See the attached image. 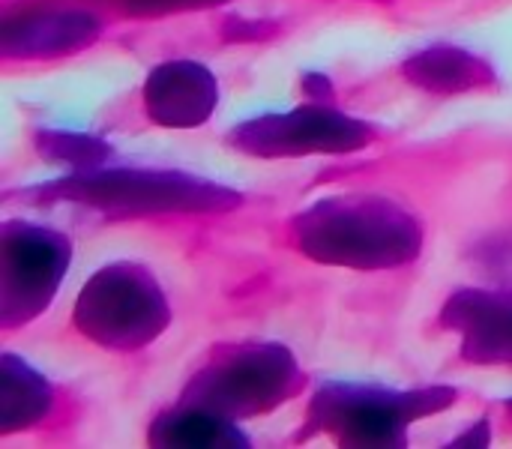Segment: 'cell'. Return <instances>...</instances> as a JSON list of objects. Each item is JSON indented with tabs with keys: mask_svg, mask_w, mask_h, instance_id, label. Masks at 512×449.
<instances>
[{
	"mask_svg": "<svg viewBox=\"0 0 512 449\" xmlns=\"http://www.w3.org/2000/svg\"><path fill=\"white\" fill-rule=\"evenodd\" d=\"M294 249L324 267L399 270L420 258L423 225L414 213L384 195H333L300 210L291 225Z\"/></svg>",
	"mask_w": 512,
	"mask_h": 449,
	"instance_id": "obj_1",
	"label": "cell"
},
{
	"mask_svg": "<svg viewBox=\"0 0 512 449\" xmlns=\"http://www.w3.org/2000/svg\"><path fill=\"white\" fill-rule=\"evenodd\" d=\"M27 204H75L108 219L207 216L243 207V195L225 183L159 168H90L15 192Z\"/></svg>",
	"mask_w": 512,
	"mask_h": 449,
	"instance_id": "obj_2",
	"label": "cell"
},
{
	"mask_svg": "<svg viewBox=\"0 0 512 449\" xmlns=\"http://www.w3.org/2000/svg\"><path fill=\"white\" fill-rule=\"evenodd\" d=\"M306 390V372L279 342H231L210 351L186 381L180 402L240 423L282 408Z\"/></svg>",
	"mask_w": 512,
	"mask_h": 449,
	"instance_id": "obj_3",
	"label": "cell"
},
{
	"mask_svg": "<svg viewBox=\"0 0 512 449\" xmlns=\"http://www.w3.org/2000/svg\"><path fill=\"white\" fill-rule=\"evenodd\" d=\"M459 402L453 387H423V390H384L369 384L330 381L315 390L303 438L327 435L342 447H402L408 429L426 417H438Z\"/></svg>",
	"mask_w": 512,
	"mask_h": 449,
	"instance_id": "obj_4",
	"label": "cell"
},
{
	"mask_svg": "<svg viewBox=\"0 0 512 449\" xmlns=\"http://www.w3.org/2000/svg\"><path fill=\"white\" fill-rule=\"evenodd\" d=\"M75 330L108 351L132 354L153 345L171 324V306L156 276L135 261L96 270L72 309Z\"/></svg>",
	"mask_w": 512,
	"mask_h": 449,
	"instance_id": "obj_5",
	"label": "cell"
},
{
	"mask_svg": "<svg viewBox=\"0 0 512 449\" xmlns=\"http://www.w3.org/2000/svg\"><path fill=\"white\" fill-rule=\"evenodd\" d=\"M72 264L66 234L27 219L0 228V327L18 330L36 321L57 297Z\"/></svg>",
	"mask_w": 512,
	"mask_h": 449,
	"instance_id": "obj_6",
	"label": "cell"
},
{
	"mask_svg": "<svg viewBox=\"0 0 512 449\" xmlns=\"http://www.w3.org/2000/svg\"><path fill=\"white\" fill-rule=\"evenodd\" d=\"M375 138L378 132L372 123L324 102H309L279 114H261L237 123L225 135L231 150L255 159L345 156L369 147Z\"/></svg>",
	"mask_w": 512,
	"mask_h": 449,
	"instance_id": "obj_7",
	"label": "cell"
},
{
	"mask_svg": "<svg viewBox=\"0 0 512 449\" xmlns=\"http://www.w3.org/2000/svg\"><path fill=\"white\" fill-rule=\"evenodd\" d=\"M441 327L462 339L465 363L512 366V294L462 288L444 303Z\"/></svg>",
	"mask_w": 512,
	"mask_h": 449,
	"instance_id": "obj_8",
	"label": "cell"
},
{
	"mask_svg": "<svg viewBox=\"0 0 512 449\" xmlns=\"http://www.w3.org/2000/svg\"><path fill=\"white\" fill-rule=\"evenodd\" d=\"M144 111L162 129H198L219 105V81L198 60H165L144 81Z\"/></svg>",
	"mask_w": 512,
	"mask_h": 449,
	"instance_id": "obj_9",
	"label": "cell"
},
{
	"mask_svg": "<svg viewBox=\"0 0 512 449\" xmlns=\"http://www.w3.org/2000/svg\"><path fill=\"white\" fill-rule=\"evenodd\" d=\"M102 33V21L84 9H51L6 18L0 48L9 60H51L90 48Z\"/></svg>",
	"mask_w": 512,
	"mask_h": 449,
	"instance_id": "obj_10",
	"label": "cell"
},
{
	"mask_svg": "<svg viewBox=\"0 0 512 449\" xmlns=\"http://www.w3.org/2000/svg\"><path fill=\"white\" fill-rule=\"evenodd\" d=\"M402 75L426 90V93H468V90H483L498 81L495 69L489 60H483L474 51H465L459 45H432L417 54H411L402 63Z\"/></svg>",
	"mask_w": 512,
	"mask_h": 449,
	"instance_id": "obj_11",
	"label": "cell"
},
{
	"mask_svg": "<svg viewBox=\"0 0 512 449\" xmlns=\"http://www.w3.org/2000/svg\"><path fill=\"white\" fill-rule=\"evenodd\" d=\"M54 408V387L15 354L0 360V435L24 432L42 423Z\"/></svg>",
	"mask_w": 512,
	"mask_h": 449,
	"instance_id": "obj_12",
	"label": "cell"
},
{
	"mask_svg": "<svg viewBox=\"0 0 512 449\" xmlns=\"http://www.w3.org/2000/svg\"><path fill=\"white\" fill-rule=\"evenodd\" d=\"M147 444L159 449H237L249 447V438L231 420H222L210 411L174 405L153 420Z\"/></svg>",
	"mask_w": 512,
	"mask_h": 449,
	"instance_id": "obj_13",
	"label": "cell"
},
{
	"mask_svg": "<svg viewBox=\"0 0 512 449\" xmlns=\"http://www.w3.org/2000/svg\"><path fill=\"white\" fill-rule=\"evenodd\" d=\"M33 147L42 159L57 165H72L78 171L99 168L114 153V147L102 135L69 132V129H36Z\"/></svg>",
	"mask_w": 512,
	"mask_h": 449,
	"instance_id": "obj_14",
	"label": "cell"
},
{
	"mask_svg": "<svg viewBox=\"0 0 512 449\" xmlns=\"http://www.w3.org/2000/svg\"><path fill=\"white\" fill-rule=\"evenodd\" d=\"M276 33V24L270 21H255V18H231L222 27V36L228 42H261Z\"/></svg>",
	"mask_w": 512,
	"mask_h": 449,
	"instance_id": "obj_15",
	"label": "cell"
},
{
	"mask_svg": "<svg viewBox=\"0 0 512 449\" xmlns=\"http://www.w3.org/2000/svg\"><path fill=\"white\" fill-rule=\"evenodd\" d=\"M129 12L138 15H162V12H177V9H195V6H210L219 0H123Z\"/></svg>",
	"mask_w": 512,
	"mask_h": 449,
	"instance_id": "obj_16",
	"label": "cell"
},
{
	"mask_svg": "<svg viewBox=\"0 0 512 449\" xmlns=\"http://www.w3.org/2000/svg\"><path fill=\"white\" fill-rule=\"evenodd\" d=\"M492 444V429L486 420L474 423L465 435H456L453 438V447H489Z\"/></svg>",
	"mask_w": 512,
	"mask_h": 449,
	"instance_id": "obj_17",
	"label": "cell"
},
{
	"mask_svg": "<svg viewBox=\"0 0 512 449\" xmlns=\"http://www.w3.org/2000/svg\"><path fill=\"white\" fill-rule=\"evenodd\" d=\"M303 90L312 96V102H324V99L330 96L333 84H330L324 75H318V72H309V75H303Z\"/></svg>",
	"mask_w": 512,
	"mask_h": 449,
	"instance_id": "obj_18",
	"label": "cell"
},
{
	"mask_svg": "<svg viewBox=\"0 0 512 449\" xmlns=\"http://www.w3.org/2000/svg\"><path fill=\"white\" fill-rule=\"evenodd\" d=\"M507 411H510V414H512V399H507Z\"/></svg>",
	"mask_w": 512,
	"mask_h": 449,
	"instance_id": "obj_19",
	"label": "cell"
}]
</instances>
